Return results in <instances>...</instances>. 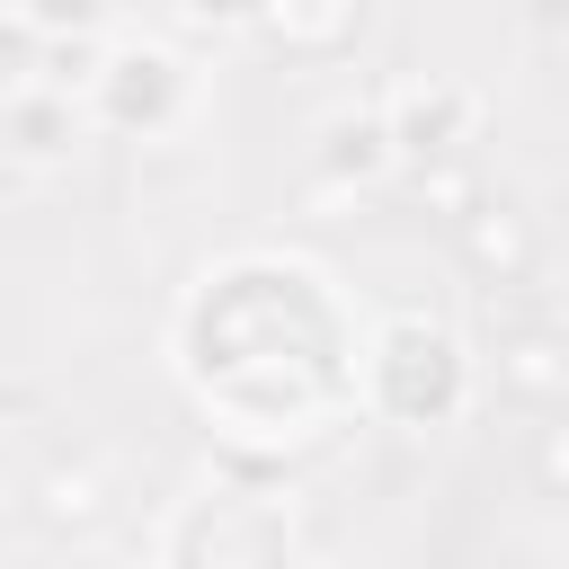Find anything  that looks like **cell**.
I'll use <instances>...</instances> for the list:
<instances>
[{"instance_id": "5", "label": "cell", "mask_w": 569, "mask_h": 569, "mask_svg": "<svg viewBox=\"0 0 569 569\" xmlns=\"http://www.w3.org/2000/svg\"><path fill=\"white\" fill-rule=\"evenodd\" d=\"M36 516H44L53 533H98V525H107V480H98L89 462H53V471L36 480Z\"/></svg>"}, {"instance_id": "8", "label": "cell", "mask_w": 569, "mask_h": 569, "mask_svg": "<svg viewBox=\"0 0 569 569\" xmlns=\"http://www.w3.org/2000/svg\"><path fill=\"white\" fill-rule=\"evenodd\" d=\"M409 196L427 204V213H445V222H462L471 204H480V169L453 151V160H418V178H409Z\"/></svg>"}, {"instance_id": "15", "label": "cell", "mask_w": 569, "mask_h": 569, "mask_svg": "<svg viewBox=\"0 0 569 569\" xmlns=\"http://www.w3.org/2000/svg\"><path fill=\"white\" fill-rule=\"evenodd\" d=\"M0 382H9V365H0Z\"/></svg>"}, {"instance_id": "9", "label": "cell", "mask_w": 569, "mask_h": 569, "mask_svg": "<svg viewBox=\"0 0 569 569\" xmlns=\"http://www.w3.org/2000/svg\"><path fill=\"white\" fill-rule=\"evenodd\" d=\"M533 480H542L551 498H569V418L542 427V445H533Z\"/></svg>"}, {"instance_id": "12", "label": "cell", "mask_w": 569, "mask_h": 569, "mask_svg": "<svg viewBox=\"0 0 569 569\" xmlns=\"http://www.w3.org/2000/svg\"><path fill=\"white\" fill-rule=\"evenodd\" d=\"M196 27H258V0H187Z\"/></svg>"}, {"instance_id": "4", "label": "cell", "mask_w": 569, "mask_h": 569, "mask_svg": "<svg viewBox=\"0 0 569 569\" xmlns=\"http://www.w3.org/2000/svg\"><path fill=\"white\" fill-rule=\"evenodd\" d=\"M258 27L293 53H338L365 27V0H258Z\"/></svg>"}, {"instance_id": "3", "label": "cell", "mask_w": 569, "mask_h": 569, "mask_svg": "<svg viewBox=\"0 0 569 569\" xmlns=\"http://www.w3.org/2000/svg\"><path fill=\"white\" fill-rule=\"evenodd\" d=\"M382 124H391V151H409V160H453V151L471 142V124H480V98L453 89V80H409V89H391Z\"/></svg>"}, {"instance_id": "2", "label": "cell", "mask_w": 569, "mask_h": 569, "mask_svg": "<svg viewBox=\"0 0 569 569\" xmlns=\"http://www.w3.org/2000/svg\"><path fill=\"white\" fill-rule=\"evenodd\" d=\"M453 249H462V267H471L489 293H525V284H533V258H542L533 213L507 204V196H480V204L453 222Z\"/></svg>"}, {"instance_id": "7", "label": "cell", "mask_w": 569, "mask_h": 569, "mask_svg": "<svg viewBox=\"0 0 569 569\" xmlns=\"http://www.w3.org/2000/svg\"><path fill=\"white\" fill-rule=\"evenodd\" d=\"M0 133H9V151H18V160H53V151H62V133H71V116H62V98H53V89H36V98H9V107H0Z\"/></svg>"}, {"instance_id": "1", "label": "cell", "mask_w": 569, "mask_h": 569, "mask_svg": "<svg viewBox=\"0 0 569 569\" xmlns=\"http://www.w3.org/2000/svg\"><path fill=\"white\" fill-rule=\"evenodd\" d=\"M489 329H498V391L525 409H569V329L542 320L525 293H489Z\"/></svg>"}, {"instance_id": "14", "label": "cell", "mask_w": 569, "mask_h": 569, "mask_svg": "<svg viewBox=\"0 0 569 569\" xmlns=\"http://www.w3.org/2000/svg\"><path fill=\"white\" fill-rule=\"evenodd\" d=\"M533 9H542V18H551V27H569V0H533Z\"/></svg>"}, {"instance_id": "13", "label": "cell", "mask_w": 569, "mask_h": 569, "mask_svg": "<svg viewBox=\"0 0 569 569\" xmlns=\"http://www.w3.org/2000/svg\"><path fill=\"white\" fill-rule=\"evenodd\" d=\"M9 178H18V151H9V133H0V187H9Z\"/></svg>"}, {"instance_id": "10", "label": "cell", "mask_w": 569, "mask_h": 569, "mask_svg": "<svg viewBox=\"0 0 569 569\" xmlns=\"http://www.w3.org/2000/svg\"><path fill=\"white\" fill-rule=\"evenodd\" d=\"M107 0H27V27H98Z\"/></svg>"}, {"instance_id": "11", "label": "cell", "mask_w": 569, "mask_h": 569, "mask_svg": "<svg viewBox=\"0 0 569 569\" xmlns=\"http://www.w3.org/2000/svg\"><path fill=\"white\" fill-rule=\"evenodd\" d=\"M27 62H36V27H9L0 36V89H27Z\"/></svg>"}, {"instance_id": "6", "label": "cell", "mask_w": 569, "mask_h": 569, "mask_svg": "<svg viewBox=\"0 0 569 569\" xmlns=\"http://www.w3.org/2000/svg\"><path fill=\"white\" fill-rule=\"evenodd\" d=\"M382 160H391V124H382V116H338V124L320 133V169H329V178H356V187H365Z\"/></svg>"}]
</instances>
